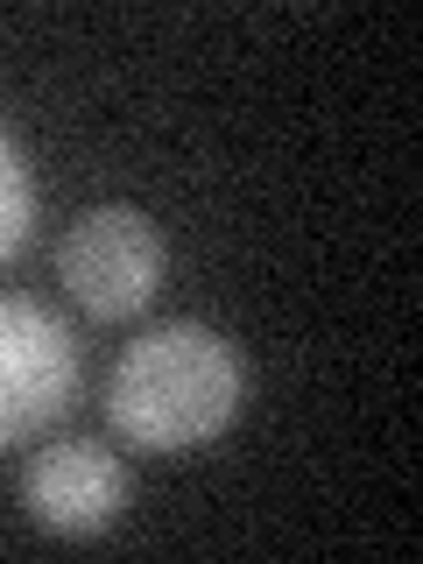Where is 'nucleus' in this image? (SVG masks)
Masks as SVG:
<instances>
[{
    "label": "nucleus",
    "instance_id": "1",
    "mask_svg": "<svg viewBox=\"0 0 423 564\" xmlns=\"http://www.w3.org/2000/svg\"><path fill=\"white\" fill-rule=\"evenodd\" d=\"M247 410V360L226 332L176 317L120 346L106 375V423L120 445L176 458L226 437V423Z\"/></svg>",
    "mask_w": 423,
    "mask_h": 564
},
{
    "label": "nucleus",
    "instance_id": "2",
    "mask_svg": "<svg viewBox=\"0 0 423 564\" xmlns=\"http://www.w3.org/2000/svg\"><path fill=\"white\" fill-rule=\"evenodd\" d=\"M163 261H170L163 234L134 205L78 212L64 226V247H57V275H64L70 304L85 317H99V325H120V317L149 311V296L163 290Z\"/></svg>",
    "mask_w": 423,
    "mask_h": 564
},
{
    "label": "nucleus",
    "instance_id": "3",
    "mask_svg": "<svg viewBox=\"0 0 423 564\" xmlns=\"http://www.w3.org/2000/svg\"><path fill=\"white\" fill-rule=\"evenodd\" d=\"M78 395V339L50 304L0 290V452L35 445Z\"/></svg>",
    "mask_w": 423,
    "mask_h": 564
},
{
    "label": "nucleus",
    "instance_id": "4",
    "mask_svg": "<svg viewBox=\"0 0 423 564\" xmlns=\"http://www.w3.org/2000/svg\"><path fill=\"white\" fill-rule=\"evenodd\" d=\"M128 466L120 452H106L99 437H57V445L29 452L22 466V508L50 536H99L128 516Z\"/></svg>",
    "mask_w": 423,
    "mask_h": 564
},
{
    "label": "nucleus",
    "instance_id": "5",
    "mask_svg": "<svg viewBox=\"0 0 423 564\" xmlns=\"http://www.w3.org/2000/svg\"><path fill=\"white\" fill-rule=\"evenodd\" d=\"M29 226H35V184H29L14 134L0 128V261H14L29 247Z\"/></svg>",
    "mask_w": 423,
    "mask_h": 564
}]
</instances>
